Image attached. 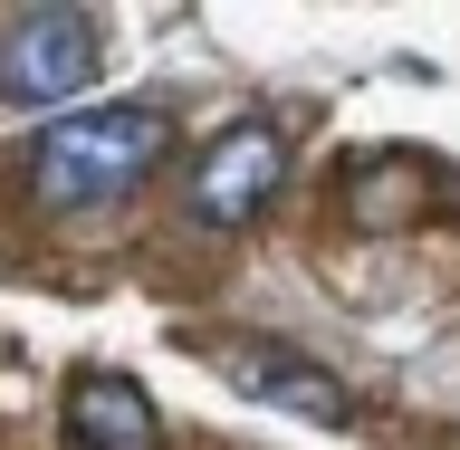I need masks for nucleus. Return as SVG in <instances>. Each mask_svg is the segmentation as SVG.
Segmentation results:
<instances>
[{"instance_id": "1", "label": "nucleus", "mask_w": 460, "mask_h": 450, "mask_svg": "<svg viewBox=\"0 0 460 450\" xmlns=\"http://www.w3.org/2000/svg\"><path fill=\"white\" fill-rule=\"evenodd\" d=\"M172 125L154 106H86V115H58L39 125L29 144V192L49 201V211H106L144 182V172L164 163Z\"/></svg>"}, {"instance_id": "2", "label": "nucleus", "mask_w": 460, "mask_h": 450, "mask_svg": "<svg viewBox=\"0 0 460 450\" xmlns=\"http://www.w3.org/2000/svg\"><path fill=\"white\" fill-rule=\"evenodd\" d=\"M106 67V39L86 10H20L0 29V96L10 106H67Z\"/></svg>"}, {"instance_id": "3", "label": "nucleus", "mask_w": 460, "mask_h": 450, "mask_svg": "<svg viewBox=\"0 0 460 450\" xmlns=\"http://www.w3.org/2000/svg\"><path fill=\"white\" fill-rule=\"evenodd\" d=\"M211 365L240 384L250 402H269V412H297V422H316V431H345V384L316 355H297V345H279V336H221L211 345Z\"/></svg>"}, {"instance_id": "4", "label": "nucleus", "mask_w": 460, "mask_h": 450, "mask_svg": "<svg viewBox=\"0 0 460 450\" xmlns=\"http://www.w3.org/2000/svg\"><path fill=\"white\" fill-rule=\"evenodd\" d=\"M288 182V144L279 125H230L211 154L192 163V221L201 230H250Z\"/></svg>"}, {"instance_id": "5", "label": "nucleus", "mask_w": 460, "mask_h": 450, "mask_svg": "<svg viewBox=\"0 0 460 450\" xmlns=\"http://www.w3.org/2000/svg\"><path fill=\"white\" fill-rule=\"evenodd\" d=\"M67 450H164V412L135 374L86 365L67 384Z\"/></svg>"}, {"instance_id": "6", "label": "nucleus", "mask_w": 460, "mask_h": 450, "mask_svg": "<svg viewBox=\"0 0 460 450\" xmlns=\"http://www.w3.org/2000/svg\"><path fill=\"white\" fill-rule=\"evenodd\" d=\"M431 201H451V172L431 154H365L345 172V211L365 230H402V221H422Z\"/></svg>"}]
</instances>
